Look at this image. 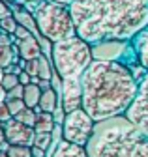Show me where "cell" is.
<instances>
[{
    "instance_id": "cell-29",
    "label": "cell",
    "mask_w": 148,
    "mask_h": 157,
    "mask_svg": "<svg viewBox=\"0 0 148 157\" xmlns=\"http://www.w3.org/2000/svg\"><path fill=\"white\" fill-rule=\"evenodd\" d=\"M19 82H21L23 86H26V84H30V82H32V77L28 75V71H26V69H23V71L19 73Z\"/></svg>"
},
{
    "instance_id": "cell-14",
    "label": "cell",
    "mask_w": 148,
    "mask_h": 157,
    "mask_svg": "<svg viewBox=\"0 0 148 157\" xmlns=\"http://www.w3.org/2000/svg\"><path fill=\"white\" fill-rule=\"evenodd\" d=\"M41 92H43V90L40 88V84H34V82L26 84V86H25V95H23L26 107H30V109H36V107H38V105H40Z\"/></svg>"
},
{
    "instance_id": "cell-30",
    "label": "cell",
    "mask_w": 148,
    "mask_h": 157,
    "mask_svg": "<svg viewBox=\"0 0 148 157\" xmlns=\"http://www.w3.org/2000/svg\"><path fill=\"white\" fill-rule=\"evenodd\" d=\"M45 150L43 148H38V146H32V157H45Z\"/></svg>"
},
{
    "instance_id": "cell-33",
    "label": "cell",
    "mask_w": 148,
    "mask_h": 157,
    "mask_svg": "<svg viewBox=\"0 0 148 157\" xmlns=\"http://www.w3.org/2000/svg\"><path fill=\"white\" fill-rule=\"evenodd\" d=\"M56 2H62V4H68V6H69V4L73 2V0H56Z\"/></svg>"
},
{
    "instance_id": "cell-31",
    "label": "cell",
    "mask_w": 148,
    "mask_h": 157,
    "mask_svg": "<svg viewBox=\"0 0 148 157\" xmlns=\"http://www.w3.org/2000/svg\"><path fill=\"white\" fill-rule=\"evenodd\" d=\"M8 140H6V133H4V125L0 124V148H2L4 144H6Z\"/></svg>"
},
{
    "instance_id": "cell-28",
    "label": "cell",
    "mask_w": 148,
    "mask_h": 157,
    "mask_svg": "<svg viewBox=\"0 0 148 157\" xmlns=\"http://www.w3.org/2000/svg\"><path fill=\"white\" fill-rule=\"evenodd\" d=\"M25 95V86L19 82L13 90H10V92H6V97H23Z\"/></svg>"
},
{
    "instance_id": "cell-24",
    "label": "cell",
    "mask_w": 148,
    "mask_h": 157,
    "mask_svg": "<svg viewBox=\"0 0 148 157\" xmlns=\"http://www.w3.org/2000/svg\"><path fill=\"white\" fill-rule=\"evenodd\" d=\"M25 69L28 71V75H30L32 78H34V77H40V60H38V58H34V60H28Z\"/></svg>"
},
{
    "instance_id": "cell-27",
    "label": "cell",
    "mask_w": 148,
    "mask_h": 157,
    "mask_svg": "<svg viewBox=\"0 0 148 157\" xmlns=\"http://www.w3.org/2000/svg\"><path fill=\"white\" fill-rule=\"evenodd\" d=\"M13 15L10 4H8V0H0V19H4V17H10Z\"/></svg>"
},
{
    "instance_id": "cell-4",
    "label": "cell",
    "mask_w": 148,
    "mask_h": 157,
    "mask_svg": "<svg viewBox=\"0 0 148 157\" xmlns=\"http://www.w3.org/2000/svg\"><path fill=\"white\" fill-rule=\"evenodd\" d=\"M84 148L88 157H148V135L120 114L96 122Z\"/></svg>"
},
{
    "instance_id": "cell-17",
    "label": "cell",
    "mask_w": 148,
    "mask_h": 157,
    "mask_svg": "<svg viewBox=\"0 0 148 157\" xmlns=\"http://www.w3.org/2000/svg\"><path fill=\"white\" fill-rule=\"evenodd\" d=\"M10 157H32V146H19V144H10L8 146Z\"/></svg>"
},
{
    "instance_id": "cell-12",
    "label": "cell",
    "mask_w": 148,
    "mask_h": 157,
    "mask_svg": "<svg viewBox=\"0 0 148 157\" xmlns=\"http://www.w3.org/2000/svg\"><path fill=\"white\" fill-rule=\"evenodd\" d=\"M58 105H60V97H58L56 90H54L53 86L41 92V97H40V105H38V107H40L43 112H54V109H56Z\"/></svg>"
},
{
    "instance_id": "cell-18",
    "label": "cell",
    "mask_w": 148,
    "mask_h": 157,
    "mask_svg": "<svg viewBox=\"0 0 148 157\" xmlns=\"http://www.w3.org/2000/svg\"><path fill=\"white\" fill-rule=\"evenodd\" d=\"M6 105H8V109L13 116H17L21 110L26 109V103H25L23 97H6Z\"/></svg>"
},
{
    "instance_id": "cell-3",
    "label": "cell",
    "mask_w": 148,
    "mask_h": 157,
    "mask_svg": "<svg viewBox=\"0 0 148 157\" xmlns=\"http://www.w3.org/2000/svg\"><path fill=\"white\" fill-rule=\"evenodd\" d=\"M53 66L56 69L62 86L60 99L66 112H71L83 103V75L94 60L92 45L79 36L53 43Z\"/></svg>"
},
{
    "instance_id": "cell-26",
    "label": "cell",
    "mask_w": 148,
    "mask_h": 157,
    "mask_svg": "<svg viewBox=\"0 0 148 157\" xmlns=\"http://www.w3.org/2000/svg\"><path fill=\"white\" fill-rule=\"evenodd\" d=\"M34 32L32 30H28L26 26H23V25H19V26H17V30H15V37L17 39H26V37H30Z\"/></svg>"
},
{
    "instance_id": "cell-13",
    "label": "cell",
    "mask_w": 148,
    "mask_h": 157,
    "mask_svg": "<svg viewBox=\"0 0 148 157\" xmlns=\"http://www.w3.org/2000/svg\"><path fill=\"white\" fill-rule=\"evenodd\" d=\"M54 125H56V122H54V116L53 112H38V116H36V124H34V131L36 133H53Z\"/></svg>"
},
{
    "instance_id": "cell-23",
    "label": "cell",
    "mask_w": 148,
    "mask_h": 157,
    "mask_svg": "<svg viewBox=\"0 0 148 157\" xmlns=\"http://www.w3.org/2000/svg\"><path fill=\"white\" fill-rule=\"evenodd\" d=\"M15 4H19V6H23L25 10H28L30 13H34L36 10L40 8V4L43 2V0H13Z\"/></svg>"
},
{
    "instance_id": "cell-32",
    "label": "cell",
    "mask_w": 148,
    "mask_h": 157,
    "mask_svg": "<svg viewBox=\"0 0 148 157\" xmlns=\"http://www.w3.org/2000/svg\"><path fill=\"white\" fill-rule=\"evenodd\" d=\"M0 157H10V155H8V151H6V150H0Z\"/></svg>"
},
{
    "instance_id": "cell-16",
    "label": "cell",
    "mask_w": 148,
    "mask_h": 157,
    "mask_svg": "<svg viewBox=\"0 0 148 157\" xmlns=\"http://www.w3.org/2000/svg\"><path fill=\"white\" fill-rule=\"evenodd\" d=\"M36 116H38L36 109L26 107L25 110H21L19 114L13 116V118H15V120H19V122H23V124H26V125H30V127H34V124H36Z\"/></svg>"
},
{
    "instance_id": "cell-22",
    "label": "cell",
    "mask_w": 148,
    "mask_h": 157,
    "mask_svg": "<svg viewBox=\"0 0 148 157\" xmlns=\"http://www.w3.org/2000/svg\"><path fill=\"white\" fill-rule=\"evenodd\" d=\"M15 41H17L15 34H10V32L0 28V47H11Z\"/></svg>"
},
{
    "instance_id": "cell-19",
    "label": "cell",
    "mask_w": 148,
    "mask_h": 157,
    "mask_svg": "<svg viewBox=\"0 0 148 157\" xmlns=\"http://www.w3.org/2000/svg\"><path fill=\"white\" fill-rule=\"evenodd\" d=\"M51 142H53V133H36V136H34V144H32V146L43 148V150L47 151L49 146H51Z\"/></svg>"
},
{
    "instance_id": "cell-9",
    "label": "cell",
    "mask_w": 148,
    "mask_h": 157,
    "mask_svg": "<svg viewBox=\"0 0 148 157\" xmlns=\"http://www.w3.org/2000/svg\"><path fill=\"white\" fill-rule=\"evenodd\" d=\"M131 51L137 66L148 71V26L131 39Z\"/></svg>"
},
{
    "instance_id": "cell-5",
    "label": "cell",
    "mask_w": 148,
    "mask_h": 157,
    "mask_svg": "<svg viewBox=\"0 0 148 157\" xmlns=\"http://www.w3.org/2000/svg\"><path fill=\"white\" fill-rule=\"evenodd\" d=\"M34 19L38 25V32L51 43L77 36L68 4L56 2V0H43L40 8L34 11Z\"/></svg>"
},
{
    "instance_id": "cell-25",
    "label": "cell",
    "mask_w": 148,
    "mask_h": 157,
    "mask_svg": "<svg viewBox=\"0 0 148 157\" xmlns=\"http://www.w3.org/2000/svg\"><path fill=\"white\" fill-rule=\"evenodd\" d=\"M11 118H13V114L10 112V109H8L6 101H0V124H6V122H10Z\"/></svg>"
},
{
    "instance_id": "cell-6",
    "label": "cell",
    "mask_w": 148,
    "mask_h": 157,
    "mask_svg": "<svg viewBox=\"0 0 148 157\" xmlns=\"http://www.w3.org/2000/svg\"><path fill=\"white\" fill-rule=\"evenodd\" d=\"M94 127L96 120L83 107H79L71 112H66V118L62 122V139L79 146H86L94 133Z\"/></svg>"
},
{
    "instance_id": "cell-1",
    "label": "cell",
    "mask_w": 148,
    "mask_h": 157,
    "mask_svg": "<svg viewBox=\"0 0 148 157\" xmlns=\"http://www.w3.org/2000/svg\"><path fill=\"white\" fill-rule=\"evenodd\" d=\"M75 32L92 47L131 41L148 26V0H73Z\"/></svg>"
},
{
    "instance_id": "cell-20",
    "label": "cell",
    "mask_w": 148,
    "mask_h": 157,
    "mask_svg": "<svg viewBox=\"0 0 148 157\" xmlns=\"http://www.w3.org/2000/svg\"><path fill=\"white\" fill-rule=\"evenodd\" d=\"M40 78L41 81H51V77H53V69H51V64H49V60H47V56L45 54H41L40 58Z\"/></svg>"
},
{
    "instance_id": "cell-15",
    "label": "cell",
    "mask_w": 148,
    "mask_h": 157,
    "mask_svg": "<svg viewBox=\"0 0 148 157\" xmlns=\"http://www.w3.org/2000/svg\"><path fill=\"white\" fill-rule=\"evenodd\" d=\"M17 84H19V75L17 73H2V77H0V88L4 92L13 90Z\"/></svg>"
},
{
    "instance_id": "cell-21",
    "label": "cell",
    "mask_w": 148,
    "mask_h": 157,
    "mask_svg": "<svg viewBox=\"0 0 148 157\" xmlns=\"http://www.w3.org/2000/svg\"><path fill=\"white\" fill-rule=\"evenodd\" d=\"M17 26H19V23H17V19H15L13 15L0 19V28H2V30H6V32H10V34H15Z\"/></svg>"
},
{
    "instance_id": "cell-10",
    "label": "cell",
    "mask_w": 148,
    "mask_h": 157,
    "mask_svg": "<svg viewBox=\"0 0 148 157\" xmlns=\"http://www.w3.org/2000/svg\"><path fill=\"white\" fill-rule=\"evenodd\" d=\"M15 43L19 45V56L25 58V60H34V58H40L43 54V51H41V47H40L34 34L26 39H17Z\"/></svg>"
},
{
    "instance_id": "cell-11",
    "label": "cell",
    "mask_w": 148,
    "mask_h": 157,
    "mask_svg": "<svg viewBox=\"0 0 148 157\" xmlns=\"http://www.w3.org/2000/svg\"><path fill=\"white\" fill-rule=\"evenodd\" d=\"M51 157H88L86 153V148L84 146H79V144H73L69 140H60V144L56 146L54 153Z\"/></svg>"
},
{
    "instance_id": "cell-7",
    "label": "cell",
    "mask_w": 148,
    "mask_h": 157,
    "mask_svg": "<svg viewBox=\"0 0 148 157\" xmlns=\"http://www.w3.org/2000/svg\"><path fill=\"white\" fill-rule=\"evenodd\" d=\"M126 118L131 120L144 135H148V71L139 77V90L133 103L126 110Z\"/></svg>"
},
{
    "instance_id": "cell-8",
    "label": "cell",
    "mask_w": 148,
    "mask_h": 157,
    "mask_svg": "<svg viewBox=\"0 0 148 157\" xmlns=\"http://www.w3.org/2000/svg\"><path fill=\"white\" fill-rule=\"evenodd\" d=\"M2 125H4L8 144H19V146H32L34 144V136H36L34 127L15 120V118H11L10 122H6Z\"/></svg>"
},
{
    "instance_id": "cell-2",
    "label": "cell",
    "mask_w": 148,
    "mask_h": 157,
    "mask_svg": "<svg viewBox=\"0 0 148 157\" xmlns=\"http://www.w3.org/2000/svg\"><path fill=\"white\" fill-rule=\"evenodd\" d=\"M139 90V77L120 60L94 58L83 75L81 107L96 122L126 114Z\"/></svg>"
}]
</instances>
